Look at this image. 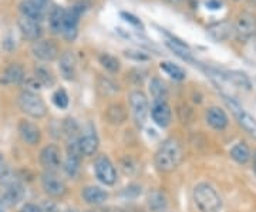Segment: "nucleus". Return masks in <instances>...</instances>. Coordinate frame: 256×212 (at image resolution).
Listing matches in <instances>:
<instances>
[{
  "mask_svg": "<svg viewBox=\"0 0 256 212\" xmlns=\"http://www.w3.org/2000/svg\"><path fill=\"white\" fill-rule=\"evenodd\" d=\"M155 167L163 172H172L182 161V148L178 140H165L154 157Z\"/></svg>",
  "mask_w": 256,
  "mask_h": 212,
  "instance_id": "f257e3e1",
  "label": "nucleus"
},
{
  "mask_svg": "<svg viewBox=\"0 0 256 212\" xmlns=\"http://www.w3.org/2000/svg\"><path fill=\"white\" fill-rule=\"evenodd\" d=\"M195 205L201 212H221L222 200L216 190L209 184H198L194 188Z\"/></svg>",
  "mask_w": 256,
  "mask_h": 212,
  "instance_id": "f03ea898",
  "label": "nucleus"
},
{
  "mask_svg": "<svg viewBox=\"0 0 256 212\" xmlns=\"http://www.w3.org/2000/svg\"><path fill=\"white\" fill-rule=\"evenodd\" d=\"M19 107L24 114L30 115L31 118H43L47 114L46 103L40 96L33 91L24 90L19 96Z\"/></svg>",
  "mask_w": 256,
  "mask_h": 212,
  "instance_id": "7ed1b4c3",
  "label": "nucleus"
},
{
  "mask_svg": "<svg viewBox=\"0 0 256 212\" xmlns=\"http://www.w3.org/2000/svg\"><path fill=\"white\" fill-rule=\"evenodd\" d=\"M224 101L226 103L228 108L232 111V114L235 115V118L239 122V125L245 130L249 135H252L254 138H256V120L246 111L245 108L235 101L234 99L228 97V96H224Z\"/></svg>",
  "mask_w": 256,
  "mask_h": 212,
  "instance_id": "20e7f679",
  "label": "nucleus"
},
{
  "mask_svg": "<svg viewBox=\"0 0 256 212\" xmlns=\"http://www.w3.org/2000/svg\"><path fill=\"white\" fill-rule=\"evenodd\" d=\"M130 100V107L133 112L134 121L138 127H143L150 112V106H148V99L141 90H133L128 96Z\"/></svg>",
  "mask_w": 256,
  "mask_h": 212,
  "instance_id": "39448f33",
  "label": "nucleus"
},
{
  "mask_svg": "<svg viewBox=\"0 0 256 212\" xmlns=\"http://www.w3.org/2000/svg\"><path fill=\"white\" fill-rule=\"evenodd\" d=\"M236 39L239 41H248L256 34V16L244 11L238 16L235 26H234Z\"/></svg>",
  "mask_w": 256,
  "mask_h": 212,
  "instance_id": "423d86ee",
  "label": "nucleus"
},
{
  "mask_svg": "<svg viewBox=\"0 0 256 212\" xmlns=\"http://www.w3.org/2000/svg\"><path fill=\"white\" fill-rule=\"evenodd\" d=\"M94 171L97 178L105 185H114L117 181V171L107 155H98L94 161Z\"/></svg>",
  "mask_w": 256,
  "mask_h": 212,
  "instance_id": "0eeeda50",
  "label": "nucleus"
},
{
  "mask_svg": "<svg viewBox=\"0 0 256 212\" xmlns=\"http://www.w3.org/2000/svg\"><path fill=\"white\" fill-rule=\"evenodd\" d=\"M31 53L36 59L49 63V61L56 60L60 56V49L56 41L46 39V40L34 41L31 46Z\"/></svg>",
  "mask_w": 256,
  "mask_h": 212,
  "instance_id": "6e6552de",
  "label": "nucleus"
},
{
  "mask_svg": "<svg viewBox=\"0 0 256 212\" xmlns=\"http://www.w3.org/2000/svg\"><path fill=\"white\" fill-rule=\"evenodd\" d=\"M98 144H100V140H98V135L95 132V127L91 122H87L84 130H83V134L79 137L80 151H82L83 155L91 157L98 150Z\"/></svg>",
  "mask_w": 256,
  "mask_h": 212,
  "instance_id": "1a4fd4ad",
  "label": "nucleus"
},
{
  "mask_svg": "<svg viewBox=\"0 0 256 212\" xmlns=\"http://www.w3.org/2000/svg\"><path fill=\"white\" fill-rule=\"evenodd\" d=\"M41 185L47 195L53 198H62L67 194V185L53 171H46L41 175Z\"/></svg>",
  "mask_w": 256,
  "mask_h": 212,
  "instance_id": "9d476101",
  "label": "nucleus"
},
{
  "mask_svg": "<svg viewBox=\"0 0 256 212\" xmlns=\"http://www.w3.org/2000/svg\"><path fill=\"white\" fill-rule=\"evenodd\" d=\"M49 9V0H23L20 3V11L23 17L40 21L44 19Z\"/></svg>",
  "mask_w": 256,
  "mask_h": 212,
  "instance_id": "9b49d317",
  "label": "nucleus"
},
{
  "mask_svg": "<svg viewBox=\"0 0 256 212\" xmlns=\"http://www.w3.org/2000/svg\"><path fill=\"white\" fill-rule=\"evenodd\" d=\"M82 151L79 147V140H73L67 145V158L64 162V171L70 177H76L80 170V161H82Z\"/></svg>",
  "mask_w": 256,
  "mask_h": 212,
  "instance_id": "f8f14e48",
  "label": "nucleus"
},
{
  "mask_svg": "<svg viewBox=\"0 0 256 212\" xmlns=\"http://www.w3.org/2000/svg\"><path fill=\"white\" fill-rule=\"evenodd\" d=\"M40 164L47 171H56L62 164V152L60 148L54 144L46 145L40 152Z\"/></svg>",
  "mask_w": 256,
  "mask_h": 212,
  "instance_id": "ddd939ff",
  "label": "nucleus"
},
{
  "mask_svg": "<svg viewBox=\"0 0 256 212\" xmlns=\"http://www.w3.org/2000/svg\"><path fill=\"white\" fill-rule=\"evenodd\" d=\"M151 117L154 122L160 127H168L172 120V112L170 106L167 104V101H154L153 107H151Z\"/></svg>",
  "mask_w": 256,
  "mask_h": 212,
  "instance_id": "4468645a",
  "label": "nucleus"
},
{
  "mask_svg": "<svg viewBox=\"0 0 256 212\" xmlns=\"http://www.w3.org/2000/svg\"><path fill=\"white\" fill-rule=\"evenodd\" d=\"M59 70L64 80L72 81L77 76V60L76 56L72 51H64L60 56V63H59Z\"/></svg>",
  "mask_w": 256,
  "mask_h": 212,
  "instance_id": "2eb2a0df",
  "label": "nucleus"
},
{
  "mask_svg": "<svg viewBox=\"0 0 256 212\" xmlns=\"http://www.w3.org/2000/svg\"><path fill=\"white\" fill-rule=\"evenodd\" d=\"M19 29H20L21 36L29 41H37L40 40L43 29L40 26V21L27 19V17H21L19 20Z\"/></svg>",
  "mask_w": 256,
  "mask_h": 212,
  "instance_id": "dca6fc26",
  "label": "nucleus"
},
{
  "mask_svg": "<svg viewBox=\"0 0 256 212\" xmlns=\"http://www.w3.org/2000/svg\"><path fill=\"white\" fill-rule=\"evenodd\" d=\"M206 122L216 130V131H222V130H225L226 127H228V124H229V120H228V115H226V112L222 110V108H219V107H209L208 110H206Z\"/></svg>",
  "mask_w": 256,
  "mask_h": 212,
  "instance_id": "f3484780",
  "label": "nucleus"
},
{
  "mask_svg": "<svg viewBox=\"0 0 256 212\" xmlns=\"http://www.w3.org/2000/svg\"><path fill=\"white\" fill-rule=\"evenodd\" d=\"M19 134H20V137L23 138V141L30 144V145L39 144L41 138L40 128L36 124H33L30 121H26V120H21L19 122Z\"/></svg>",
  "mask_w": 256,
  "mask_h": 212,
  "instance_id": "a211bd4d",
  "label": "nucleus"
},
{
  "mask_svg": "<svg viewBox=\"0 0 256 212\" xmlns=\"http://www.w3.org/2000/svg\"><path fill=\"white\" fill-rule=\"evenodd\" d=\"M24 79H26V76H24L23 67H21L20 64H17V63H13V64H10L4 70L0 81L4 86H13V84H20V83H23Z\"/></svg>",
  "mask_w": 256,
  "mask_h": 212,
  "instance_id": "6ab92c4d",
  "label": "nucleus"
},
{
  "mask_svg": "<svg viewBox=\"0 0 256 212\" xmlns=\"http://www.w3.org/2000/svg\"><path fill=\"white\" fill-rule=\"evenodd\" d=\"M6 190L1 195V200H3V204L6 205H16L24 198V188L21 185L20 182H14V184H10L7 187H4Z\"/></svg>",
  "mask_w": 256,
  "mask_h": 212,
  "instance_id": "aec40b11",
  "label": "nucleus"
},
{
  "mask_svg": "<svg viewBox=\"0 0 256 212\" xmlns=\"http://www.w3.org/2000/svg\"><path fill=\"white\" fill-rule=\"evenodd\" d=\"M232 30H234V27L229 21H219V23L209 24L206 27V33L215 41L226 40L232 34Z\"/></svg>",
  "mask_w": 256,
  "mask_h": 212,
  "instance_id": "412c9836",
  "label": "nucleus"
},
{
  "mask_svg": "<svg viewBox=\"0 0 256 212\" xmlns=\"http://www.w3.org/2000/svg\"><path fill=\"white\" fill-rule=\"evenodd\" d=\"M82 195L83 200L90 205H101L108 200V194L100 187H85Z\"/></svg>",
  "mask_w": 256,
  "mask_h": 212,
  "instance_id": "4be33fe9",
  "label": "nucleus"
},
{
  "mask_svg": "<svg viewBox=\"0 0 256 212\" xmlns=\"http://www.w3.org/2000/svg\"><path fill=\"white\" fill-rule=\"evenodd\" d=\"M165 44H167V47L172 51L175 56H178L179 59H182V60L186 61H194V59H192V51L188 47V44H185V43H182L181 40H178V39H175V37L165 41Z\"/></svg>",
  "mask_w": 256,
  "mask_h": 212,
  "instance_id": "5701e85b",
  "label": "nucleus"
},
{
  "mask_svg": "<svg viewBox=\"0 0 256 212\" xmlns=\"http://www.w3.org/2000/svg\"><path fill=\"white\" fill-rule=\"evenodd\" d=\"M105 118H107V121L110 122V124H113V125L123 124L127 120V111H125L123 104L115 103V104L108 106V108L105 111Z\"/></svg>",
  "mask_w": 256,
  "mask_h": 212,
  "instance_id": "b1692460",
  "label": "nucleus"
},
{
  "mask_svg": "<svg viewBox=\"0 0 256 212\" xmlns=\"http://www.w3.org/2000/svg\"><path fill=\"white\" fill-rule=\"evenodd\" d=\"M64 14H66V10L63 7H54L51 10L50 16H49V24H50V30L54 34H60L63 31Z\"/></svg>",
  "mask_w": 256,
  "mask_h": 212,
  "instance_id": "393cba45",
  "label": "nucleus"
},
{
  "mask_svg": "<svg viewBox=\"0 0 256 212\" xmlns=\"http://www.w3.org/2000/svg\"><path fill=\"white\" fill-rule=\"evenodd\" d=\"M224 76V80L231 81L232 84H235L241 89H246V90H251V80L248 79L245 73H241V71H224L222 73Z\"/></svg>",
  "mask_w": 256,
  "mask_h": 212,
  "instance_id": "a878e982",
  "label": "nucleus"
},
{
  "mask_svg": "<svg viewBox=\"0 0 256 212\" xmlns=\"http://www.w3.org/2000/svg\"><path fill=\"white\" fill-rule=\"evenodd\" d=\"M229 155L238 164H246V162L251 160V150H249V147L246 145L245 142H238V144H235L231 148Z\"/></svg>",
  "mask_w": 256,
  "mask_h": 212,
  "instance_id": "bb28decb",
  "label": "nucleus"
},
{
  "mask_svg": "<svg viewBox=\"0 0 256 212\" xmlns=\"http://www.w3.org/2000/svg\"><path fill=\"white\" fill-rule=\"evenodd\" d=\"M150 93L153 96L154 101H167V97H168V89L164 81L158 77H154L150 83Z\"/></svg>",
  "mask_w": 256,
  "mask_h": 212,
  "instance_id": "cd10ccee",
  "label": "nucleus"
},
{
  "mask_svg": "<svg viewBox=\"0 0 256 212\" xmlns=\"http://www.w3.org/2000/svg\"><path fill=\"white\" fill-rule=\"evenodd\" d=\"M167 205V197L161 191H153L148 195V208L153 212H163Z\"/></svg>",
  "mask_w": 256,
  "mask_h": 212,
  "instance_id": "c85d7f7f",
  "label": "nucleus"
},
{
  "mask_svg": "<svg viewBox=\"0 0 256 212\" xmlns=\"http://www.w3.org/2000/svg\"><path fill=\"white\" fill-rule=\"evenodd\" d=\"M160 69L163 71H165L171 79H174L176 81H182L186 79V73H185L184 69H181L179 66H176L171 61H161L160 63Z\"/></svg>",
  "mask_w": 256,
  "mask_h": 212,
  "instance_id": "c756f323",
  "label": "nucleus"
},
{
  "mask_svg": "<svg viewBox=\"0 0 256 212\" xmlns=\"http://www.w3.org/2000/svg\"><path fill=\"white\" fill-rule=\"evenodd\" d=\"M34 79L40 83L41 87H51L56 83V79H54V76H53L50 69H47L44 66L34 67Z\"/></svg>",
  "mask_w": 256,
  "mask_h": 212,
  "instance_id": "7c9ffc66",
  "label": "nucleus"
},
{
  "mask_svg": "<svg viewBox=\"0 0 256 212\" xmlns=\"http://www.w3.org/2000/svg\"><path fill=\"white\" fill-rule=\"evenodd\" d=\"M62 128H63V132H64V135L73 141V140H79V134H80V125L77 124V121L74 120V118H66L62 124Z\"/></svg>",
  "mask_w": 256,
  "mask_h": 212,
  "instance_id": "2f4dec72",
  "label": "nucleus"
},
{
  "mask_svg": "<svg viewBox=\"0 0 256 212\" xmlns=\"http://www.w3.org/2000/svg\"><path fill=\"white\" fill-rule=\"evenodd\" d=\"M100 60V64L105 70H108L110 73H118L120 71V67H121V63L120 60L115 57V56H111V54H107V53H102L101 56L98 57Z\"/></svg>",
  "mask_w": 256,
  "mask_h": 212,
  "instance_id": "473e14b6",
  "label": "nucleus"
},
{
  "mask_svg": "<svg viewBox=\"0 0 256 212\" xmlns=\"http://www.w3.org/2000/svg\"><path fill=\"white\" fill-rule=\"evenodd\" d=\"M98 90L101 91L102 94H105V96H110V94H115L120 89H118V86H117L113 80H110V79H102L101 77V79L98 80Z\"/></svg>",
  "mask_w": 256,
  "mask_h": 212,
  "instance_id": "72a5a7b5",
  "label": "nucleus"
},
{
  "mask_svg": "<svg viewBox=\"0 0 256 212\" xmlns=\"http://www.w3.org/2000/svg\"><path fill=\"white\" fill-rule=\"evenodd\" d=\"M69 101H70L69 100V96H67L66 90H63V89L57 90L53 94V103L56 104V107H59V108H62V110L69 107Z\"/></svg>",
  "mask_w": 256,
  "mask_h": 212,
  "instance_id": "f704fd0d",
  "label": "nucleus"
},
{
  "mask_svg": "<svg viewBox=\"0 0 256 212\" xmlns=\"http://www.w3.org/2000/svg\"><path fill=\"white\" fill-rule=\"evenodd\" d=\"M124 56L135 61H148L151 59L147 53H144L141 50H125L124 51Z\"/></svg>",
  "mask_w": 256,
  "mask_h": 212,
  "instance_id": "c9c22d12",
  "label": "nucleus"
},
{
  "mask_svg": "<svg viewBox=\"0 0 256 212\" xmlns=\"http://www.w3.org/2000/svg\"><path fill=\"white\" fill-rule=\"evenodd\" d=\"M121 17H123L124 20L127 21V23H130V24H133L134 27H137V29H141L143 30L144 26L141 20L138 19V17H135L134 14L131 13H127V11H121Z\"/></svg>",
  "mask_w": 256,
  "mask_h": 212,
  "instance_id": "e433bc0d",
  "label": "nucleus"
},
{
  "mask_svg": "<svg viewBox=\"0 0 256 212\" xmlns=\"http://www.w3.org/2000/svg\"><path fill=\"white\" fill-rule=\"evenodd\" d=\"M20 212H43V210L36 204H26V205H23Z\"/></svg>",
  "mask_w": 256,
  "mask_h": 212,
  "instance_id": "4c0bfd02",
  "label": "nucleus"
},
{
  "mask_svg": "<svg viewBox=\"0 0 256 212\" xmlns=\"http://www.w3.org/2000/svg\"><path fill=\"white\" fill-rule=\"evenodd\" d=\"M206 7L211 9V10H218V9H221V1H218V0H208L206 1Z\"/></svg>",
  "mask_w": 256,
  "mask_h": 212,
  "instance_id": "58836bf2",
  "label": "nucleus"
},
{
  "mask_svg": "<svg viewBox=\"0 0 256 212\" xmlns=\"http://www.w3.org/2000/svg\"><path fill=\"white\" fill-rule=\"evenodd\" d=\"M6 170H7V168H6V165H4V160H3V157L0 155V177L4 174Z\"/></svg>",
  "mask_w": 256,
  "mask_h": 212,
  "instance_id": "ea45409f",
  "label": "nucleus"
},
{
  "mask_svg": "<svg viewBox=\"0 0 256 212\" xmlns=\"http://www.w3.org/2000/svg\"><path fill=\"white\" fill-rule=\"evenodd\" d=\"M46 211L57 212V208H56V205H53V204H46Z\"/></svg>",
  "mask_w": 256,
  "mask_h": 212,
  "instance_id": "a19ab883",
  "label": "nucleus"
},
{
  "mask_svg": "<svg viewBox=\"0 0 256 212\" xmlns=\"http://www.w3.org/2000/svg\"><path fill=\"white\" fill-rule=\"evenodd\" d=\"M168 1H171V3H181V1H184V0H168Z\"/></svg>",
  "mask_w": 256,
  "mask_h": 212,
  "instance_id": "79ce46f5",
  "label": "nucleus"
},
{
  "mask_svg": "<svg viewBox=\"0 0 256 212\" xmlns=\"http://www.w3.org/2000/svg\"><path fill=\"white\" fill-rule=\"evenodd\" d=\"M254 170H255L256 172V155H255V161H254Z\"/></svg>",
  "mask_w": 256,
  "mask_h": 212,
  "instance_id": "37998d69",
  "label": "nucleus"
},
{
  "mask_svg": "<svg viewBox=\"0 0 256 212\" xmlns=\"http://www.w3.org/2000/svg\"><path fill=\"white\" fill-rule=\"evenodd\" d=\"M0 212H3V210H1V207H0Z\"/></svg>",
  "mask_w": 256,
  "mask_h": 212,
  "instance_id": "c03bdc74",
  "label": "nucleus"
},
{
  "mask_svg": "<svg viewBox=\"0 0 256 212\" xmlns=\"http://www.w3.org/2000/svg\"><path fill=\"white\" fill-rule=\"evenodd\" d=\"M234 1H241V0H234Z\"/></svg>",
  "mask_w": 256,
  "mask_h": 212,
  "instance_id": "a18cd8bd",
  "label": "nucleus"
},
{
  "mask_svg": "<svg viewBox=\"0 0 256 212\" xmlns=\"http://www.w3.org/2000/svg\"><path fill=\"white\" fill-rule=\"evenodd\" d=\"M85 212H95V211H85Z\"/></svg>",
  "mask_w": 256,
  "mask_h": 212,
  "instance_id": "49530a36",
  "label": "nucleus"
}]
</instances>
